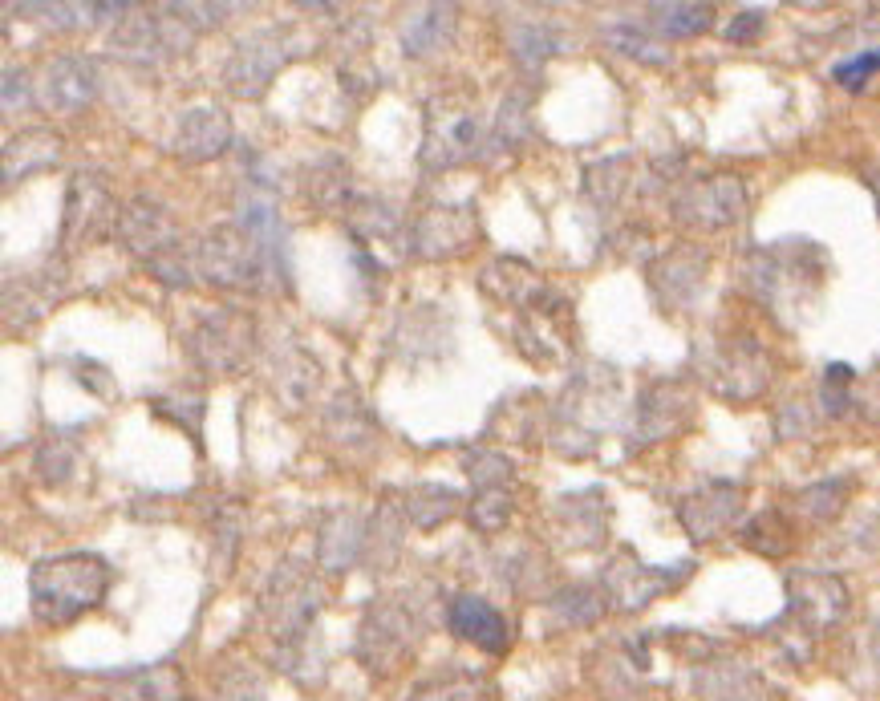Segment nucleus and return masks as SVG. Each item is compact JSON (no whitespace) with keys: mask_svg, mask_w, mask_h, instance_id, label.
Here are the masks:
<instances>
[{"mask_svg":"<svg viewBox=\"0 0 880 701\" xmlns=\"http://www.w3.org/2000/svg\"><path fill=\"white\" fill-rule=\"evenodd\" d=\"M507 45H511V57H516L520 65H528V69H536L544 57H552L556 49H560V37L548 29V25H536V21H520V25H511V33H507Z\"/></svg>","mask_w":880,"mask_h":701,"instance_id":"obj_26","label":"nucleus"},{"mask_svg":"<svg viewBox=\"0 0 880 701\" xmlns=\"http://www.w3.org/2000/svg\"><path fill=\"white\" fill-rule=\"evenodd\" d=\"M524 126H528V94H507L503 106H499V118H495V126H491V146H495V150L516 146V142H520L516 130H524Z\"/></svg>","mask_w":880,"mask_h":701,"instance_id":"obj_29","label":"nucleus"},{"mask_svg":"<svg viewBox=\"0 0 880 701\" xmlns=\"http://www.w3.org/2000/svg\"><path fill=\"white\" fill-rule=\"evenodd\" d=\"M455 511H459V491L447 483H414L410 491H402V515L422 531L455 519Z\"/></svg>","mask_w":880,"mask_h":701,"instance_id":"obj_22","label":"nucleus"},{"mask_svg":"<svg viewBox=\"0 0 880 701\" xmlns=\"http://www.w3.org/2000/svg\"><path fill=\"white\" fill-rule=\"evenodd\" d=\"M483 146H491V126L467 90L438 94L426 106V134H422V167L426 171L467 167L483 154Z\"/></svg>","mask_w":880,"mask_h":701,"instance_id":"obj_4","label":"nucleus"},{"mask_svg":"<svg viewBox=\"0 0 880 701\" xmlns=\"http://www.w3.org/2000/svg\"><path fill=\"white\" fill-rule=\"evenodd\" d=\"M447 629H451L459 641H467V645H475V649H483V653H491V657H503V653L511 649V625H507V616H503L491 600L471 596V592H463V596H455V600L447 604Z\"/></svg>","mask_w":880,"mask_h":701,"instance_id":"obj_12","label":"nucleus"},{"mask_svg":"<svg viewBox=\"0 0 880 701\" xmlns=\"http://www.w3.org/2000/svg\"><path fill=\"white\" fill-rule=\"evenodd\" d=\"M609 41L621 49V53H629V57H645V61H662V53H653L657 45H649L645 37H637L633 29H613L609 33Z\"/></svg>","mask_w":880,"mask_h":701,"instance_id":"obj_33","label":"nucleus"},{"mask_svg":"<svg viewBox=\"0 0 880 701\" xmlns=\"http://www.w3.org/2000/svg\"><path fill=\"white\" fill-rule=\"evenodd\" d=\"M365 548V527L353 507H333L317 531V564L325 572H349Z\"/></svg>","mask_w":880,"mask_h":701,"instance_id":"obj_17","label":"nucleus"},{"mask_svg":"<svg viewBox=\"0 0 880 701\" xmlns=\"http://www.w3.org/2000/svg\"><path fill=\"white\" fill-rule=\"evenodd\" d=\"M114 584V568L98 552H61L45 556L29 572V604L41 625H73L94 612Z\"/></svg>","mask_w":880,"mask_h":701,"instance_id":"obj_1","label":"nucleus"},{"mask_svg":"<svg viewBox=\"0 0 880 701\" xmlns=\"http://www.w3.org/2000/svg\"><path fill=\"white\" fill-rule=\"evenodd\" d=\"M219 701H264V685L248 669H232L219 681Z\"/></svg>","mask_w":880,"mask_h":701,"instance_id":"obj_31","label":"nucleus"},{"mask_svg":"<svg viewBox=\"0 0 880 701\" xmlns=\"http://www.w3.org/2000/svg\"><path fill=\"white\" fill-rule=\"evenodd\" d=\"M228 146H232V118L219 106L183 110V118L175 122V134H171V150L179 154L183 163L219 159Z\"/></svg>","mask_w":880,"mask_h":701,"instance_id":"obj_13","label":"nucleus"},{"mask_svg":"<svg viewBox=\"0 0 880 701\" xmlns=\"http://www.w3.org/2000/svg\"><path fill=\"white\" fill-rule=\"evenodd\" d=\"M743 203H747V191L739 179L730 175H718V179H706L698 187H690L678 203L682 219L694 223V227H726L730 219L743 215Z\"/></svg>","mask_w":880,"mask_h":701,"instance_id":"obj_14","label":"nucleus"},{"mask_svg":"<svg viewBox=\"0 0 880 701\" xmlns=\"http://www.w3.org/2000/svg\"><path fill=\"white\" fill-rule=\"evenodd\" d=\"M422 637V620H418V608L406 604L402 596H382L365 608L361 616V629H357V661L386 677L394 673L418 645Z\"/></svg>","mask_w":880,"mask_h":701,"instance_id":"obj_6","label":"nucleus"},{"mask_svg":"<svg viewBox=\"0 0 880 701\" xmlns=\"http://www.w3.org/2000/svg\"><path fill=\"white\" fill-rule=\"evenodd\" d=\"M459 29V9L455 5H426L406 13L402 21V49L406 57H430L438 49H447Z\"/></svg>","mask_w":880,"mask_h":701,"instance_id":"obj_19","label":"nucleus"},{"mask_svg":"<svg viewBox=\"0 0 880 701\" xmlns=\"http://www.w3.org/2000/svg\"><path fill=\"white\" fill-rule=\"evenodd\" d=\"M301 53H305V37L292 29V25L256 29V33H248V37L236 45V53L228 57V65H224V86H228L236 98L256 102V98L268 94L272 77H276L292 57H301Z\"/></svg>","mask_w":880,"mask_h":701,"instance_id":"obj_7","label":"nucleus"},{"mask_svg":"<svg viewBox=\"0 0 880 701\" xmlns=\"http://www.w3.org/2000/svg\"><path fill=\"white\" fill-rule=\"evenodd\" d=\"M649 13H653V21L662 25L670 37H698L714 21L710 5H653Z\"/></svg>","mask_w":880,"mask_h":701,"instance_id":"obj_27","label":"nucleus"},{"mask_svg":"<svg viewBox=\"0 0 880 701\" xmlns=\"http://www.w3.org/2000/svg\"><path fill=\"white\" fill-rule=\"evenodd\" d=\"M876 69H880V49H868V53H856V57L840 61V65L832 69V77H836L840 86H848V90H860Z\"/></svg>","mask_w":880,"mask_h":701,"instance_id":"obj_30","label":"nucleus"},{"mask_svg":"<svg viewBox=\"0 0 880 701\" xmlns=\"http://www.w3.org/2000/svg\"><path fill=\"white\" fill-rule=\"evenodd\" d=\"M82 466V446L73 430H53L37 450V479L45 487H65Z\"/></svg>","mask_w":880,"mask_h":701,"instance_id":"obj_23","label":"nucleus"},{"mask_svg":"<svg viewBox=\"0 0 880 701\" xmlns=\"http://www.w3.org/2000/svg\"><path fill=\"white\" fill-rule=\"evenodd\" d=\"M17 106H29V73L5 69V114H17Z\"/></svg>","mask_w":880,"mask_h":701,"instance_id":"obj_32","label":"nucleus"},{"mask_svg":"<svg viewBox=\"0 0 880 701\" xmlns=\"http://www.w3.org/2000/svg\"><path fill=\"white\" fill-rule=\"evenodd\" d=\"M479 236V223H475V207L471 203H459V207H430L422 211L414 223H410V236H406V248L422 260H451V256H463Z\"/></svg>","mask_w":880,"mask_h":701,"instance_id":"obj_10","label":"nucleus"},{"mask_svg":"<svg viewBox=\"0 0 880 701\" xmlns=\"http://www.w3.org/2000/svg\"><path fill=\"white\" fill-rule=\"evenodd\" d=\"M61 154H65V138L49 126H29V130L5 138V187H13L17 179H29L37 171L57 167Z\"/></svg>","mask_w":880,"mask_h":701,"instance_id":"obj_16","label":"nucleus"},{"mask_svg":"<svg viewBox=\"0 0 880 701\" xmlns=\"http://www.w3.org/2000/svg\"><path fill=\"white\" fill-rule=\"evenodd\" d=\"M317 612H321V584L313 580V572L305 564L288 560L268 576V584L260 592V620H264V633L284 653L297 649L309 637Z\"/></svg>","mask_w":880,"mask_h":701,"instance_id":"obj_5","label":"nucleus"},{"mask_svg":"<svg viewBox=\"0 0 880 701\" xmlns=\"http://www.w3.org/2000/svg\"><path fill=\"white\" fill-rule=\"evenodd\" d=\"M406 701H491V693H487L483 677L451 669V673H438V677L422 681Z\"/></svg>","mask_w":880,"mask_h":701,"instance_id":"obj_25","label":"nucleus"},{"mask_svg":"<svg viewBox=\"0 0 880 701\" xmlns=\"http://www.w3.org/2000/svg\"><path fill=\"white\" fill-rule=\"evenodd\" d=\"M325 438L337 446H349V450H365L374 442V418L365 414L361 398L349 394V389H341L333 406L325 410Z\"/></svg>","mask_w":880,"mask_h":701,"instance_id":"obj_20","label":"nucleus"},{"mask_svg":"<svg viewBox=\"0 0 880 701\" xmlns=\"http://www.w3.org/2000/svg\"><path fill=\"white\" fill-rule=\"evenodd\" d=\"M763 25H767V17L755 13V9H747V13H739L735 21L726 25V37H730V41H755V37L763 33Z\"/></svg>","mask_w":880,"mask_h":701,"instance_id":"obj_34","label":"nucleus"},{"mask_svg":"<svg viewBox=\"0 0 880 701\" xmlns=\"http://www.w3.org/2000/svg\"><path fill=\"white\" fill-rule=\"evenodd\" d=\"M114 236L146 272L171 288H187L199 276L195 252H187V244H183L179 219L171 215L167 203H159L151 195H134L122 203Z\"/></svg>","mask_w":880,"mask_h":701,"instance_id":"obj_2","label":"nucleus"},{"mask_svg":"<svg viewBox=\"0 0 880 701\" xmlns=\"http://www.w3.org/2000/svg\"><path fill=\"white\" fill-rule=\"evenodd\" d=\"M195 272L228 292H280L288 288V268L268 256V248L244 223L211 227L203 244H195Z\"/></svg>","mask_w":880,"mask_h":701,"instance_id":"obj_3","label":"nucleus"},{"mask_svg":"<svg viewBox=\"0 0 880 701\" xmlns=\"http://www.w3.org/2000/svg\"><path fill=\"white\" fill-rule=\"evenodd\" d=\"M511 515V491L507 487H479L471 503V523L487 535H495Z\"/></svg>","mask_w":880,"mask_h":701,"instance_id":"obj_28","label":"nucleus"},{"mask_svg":"<svg viewBox=\"0 0 880 701\" xmlns=\"http://www.w3.org/2000/svg\"><path fill=\"white\" fill-rule=\"evenodd\" d=\"M791 608L803 612V620H812L816 629H828L832 620L844 616L848 592H844V584L836 576H820V572L791 576Z\"/></svg>","mask_w":880,"mask_h":701,"instance_id":"obj_18","label":"nucleus"},{"mask_svg":"<svg viewBox=\"0 0 880 701\" xmlns=\"http://www.w3.org/2000/svg\"><path fill=\"white\" fill-rule=\"evenodd\" d=\"M739 511H743V487H735V483H710L706 491L690 495L678 507V519L686 523V531L694 539H714V535H722L730 523L739 519Z\"/></svg>","mask_w":880,"mask_h":701,"instance_id":"obj_15","label":"nucleus"},{"mask_svg":"<svg viewBox=\"0 0 880 701\" xmlns=\"http://www.w3.org/2000/svg\"><path fill=\"white\" fill-rule=\"evenodd\" d=\"M670 584H674L670 572H657V568H645V564H629V568L609 572V592H613V600H621V608H641L657 592H666Z\"/></svg>","mask_w":880,"mask_h":701,"instance_id":"obj_24","label":"nucleus"},{"mask_svg":"<svg viewBox=\"0 0 880 701\" xmlns=\"http://www.w3.org/2000/svg\"><path fill=\"white\" fill-rule=\"evenodd\" d=\"M187 353L203 373L228 377L244 369L252 357V321L244 313H232V308H215L187 333Z\"/></svg>","mask_w":880,"mask_h":701,"instance_id":"obj_8","label":"nucleus"},{"mask_svg":"<svg viewBox=\"0 0 880 701\" xmlns=\"http://www.w3.org/2000/svg\"><path fill=\"white\" fill-rule=\"evenodd\" d=\"M41 106L53 114H78L98 98V61L86 53H61L41 73Z\"/></svg>","mask_w":880,"mask_h":701,"instance_id":"obj_11","label":"nucleus"},{"mask_svg":"<svg viewBox=\"0 0 880 701\" xmlns=\"http://www.w3.org/2000/svg\"><path fill=\"white\" fill-rule=\"evenodd\" d=\"M483 288H487L495 300L511 304V308H532V304L540 300V292H544L540 276H536L524 260H495V264L483 272Z\"/></svg>","mask_w":880,"mask_h":701,"instance_id":"obj_21","label":"nucleus"},{"mask_svg":"<svg viewBox=\"0 0 880 701\" xmlns=\"http://www.w3.org/2000/svg\"><path fill=\"white\" fill-rule=\"evenodd\" d=\"M872 191H876V199H880V171L872 175Z\"/></svg>","mask_w":880,"mask_h":701,"instance_id":"obj_35","label":"nucleus"},{"mask_svg":"<svg viewBox=\"0 0 880 701\" xmlns=\"http://www.w3.org/2000/svg\"><path fill=\"white\" fill-rule=\"evenodd\" d=\"M118 199L106 183L102 171H78L69 179L65 191V219H61V244L78 248L98 236H106L110 227H118Z\"/></svg>","mask_w":880,"mask_h":701,"instance_id":"obj_9","label":"nucleus"}]
</instances>
